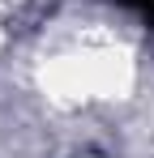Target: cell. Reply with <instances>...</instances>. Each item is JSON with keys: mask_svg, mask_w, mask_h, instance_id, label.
I'll list each match as a JSON object with an SVG mask.
<instances>
[{"mask_svg": "<svg viewBox=\"0 0 154 158\" xmlns=\"http://www.w3.org/2000/svg\"><path fill=\"white\" fill-rule=\"evenodd\" d=\"M116 4H124V9H133V13H141V17L154 26V0H116Z\"/></svg>", "mask_w": 154, "mask_h": 158, "instance_id": "1", "label": "cell"}]
</instances>
